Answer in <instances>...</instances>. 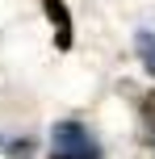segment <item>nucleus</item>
<instances>
[{
    "label": "nucleus",
    "instance_id": "nucleus-1",
    "mask_svg": "<svg viewBox=\"0 0 155 159\" xmlns=\"http://www.w3.org/2000/svg\"><path fill=\"white\" fill-rule=\"evenodd\" d=\"M50 147L55 155H67V159H101V147L80 121H59L50 130Z\"/></svg>",
    "mask_w": 155,
    "mask_h": 159
},
{
    "label": "nucleus",
    "instance_id": "nucleus-2",
    "mask_svg": "<svg viewBox=\"0 0 155 159\" xmlns=\"http://www.w3.org/2000/svg\"><path fill=\"white\" fill-rule=\"evenodd\" d=\"M42 8H46L50 25H55V46L59 50H71V13H67V0H42Z\"/></svg>",
    "mask_w": 155,
    "mask_h": 159
},
{
    "label": "nucleus",
    "instance_id": "nucleus-3",
    "mask_svg": "<svg viewBox=\"0 0 155 159\" xmlns=\"http://www.w3.org/2000/svg\"><path fill=\"white\" fill-rule=\"evenodd\" d=\"M134 46H139V59H143V67L155 75V34L151 30H143L139 38H134Z\"/></svg>",
    "mask_w": 155,
    "mask_h": 159
},
{
    "label": "nucleus",
    "instance_id": "nucleus-4",
    "mask_svg": "<svg viewBox=\"0 0 155 159\" xmlns=\"http://www.w3.org/2000/svg\"><path fill=\"white\" fill-rule=\"evenodd\" d=\"M147 126H151V151H155V121H147Z\"/></svg>",
    "mask_w": 155,
    "mask_h": 159
},
{
    "label": "nucleus",
    "instance_id": "nucleus-5",
    "mask_svg": "<svg viewBox=\"0 0 155 159\" xmlns=\"http://www.w3.org/2000/svg\"><path fill=\"white\" fill-rule=\"evenodd\" d=\"M50 159H67V155H50Z\"/></svg>",
    "mask_w": 155,
    "mask_h": 159
}]
</instances>
